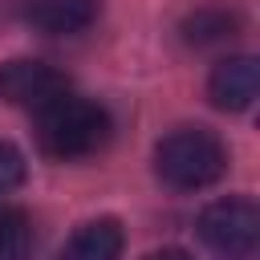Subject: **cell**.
Returning a JSON list of instances; mask_svg holds the SVG:
<instances>
[{"label":"cell","instance_id":"11","mask_svg":"<svg viewBox=\"0 0 260 260\" xmlns=\"http://www.w3.org/2000/svg\"><path fill=\"white\" fill-rule=\"evenodd\" d=\"M146 260H191V256H187L183 248H162V252H150Z\"/></svg>","mask_w":260,"mask_h":260},{"label":"cell","instance_id":"7","mask_svg":"<svg viewBox=\"0 0 260 260\" xmlns=\"http://www.w3.org/2000/svg\"><path fill=\"white\" fill-rule=\"evenodd\" d=\"M122 244L126 236L118 219H89L69 236V244L61 248V260H122Z\"/></svg>","mask_w":260,"mask_h":260},{"label":"cell","instance_id":"6","mask_svg":"<svg viewBox=\"0 0 260 260\" xmlns=\"http://www.w3.org/2000/svg\"><path fill=\"white\" fill-rule=\"evenodd\" d=\"M20 12L37 32L69 37V32H81L93 24L98 0H20Z\"/></svg>","mask_w":260,"mask_h":260},{"label":"cell","instance_id":"1","mask_svg":"<svg viewBox=\"0 0 260 260\" xmlns=\"http://www.w3.org/2000/svg\"><path fill=\"white\" fill-rule=\"evenodd\" d=\"M32 134H37V146L49 154V158H61V162H73V158H89L98 154L110 134H114V122L106 114V106L89 102V98H77L73 89L61 93L57 102H49L45 110L32 114Z\"/></svg>","mask_w":260,"mask_h":260},{"label":"cell","instance_id":"5","mask_svg":"<svg viewBox=\"0 0 260 260\" xmlns=\"http://www.w3.org/2000/svg\"><path fill=\"white\" fill-rule=\"evenodd\" d=\"M256 85H260V73H256L252 57H223L207 77V98H211V106L240 114L256 102Z\"/></svg>","mask_w":260,"mask_h":260},{"label":"cell","instance_id":"10","mask_svg":"<svg viewBox=\"0 0 260 260\" xmlns=\"http://www.w3.org/2000/svg\"><path fill=\"white\" fill-rule=\"evenodd\" d=\"M20 183H24V154H20L12 142L0 138V195L16 191Z\"/></svg>","mask_w":260,"mask_h":260},{"label":"cell","instance_id":"4","mask_svg":"<svg viewBox=\"0 0 260 260\" xmlns=\"http://www.w3.org/2000/svg\"><path fill=\"white\" fill-rule=\"evenodd\" d=\"M61 93H69V77L61 69H53L49 61L37 57H12L0 65V98L8 106L20 110H45L49 102H57Z\"/></svg>","mask_w":260,"mask_h":260},{"label":"cell","instance_id":"9","mask_svg":"<svg viewBox=\"0 0 260 260\" xmlns=\"http://www.w3.org/2000/svg\"><path fill=\"white\" fill-rule=\"evenodd\" d=\"M32 256V219L16 207H0V260Z\"/></svg>","mask_w":260,"mask_h":260},{"label":"cell","instance_id":"8","mask_svg":"<svg viewBox=\"0 0 260 260\" xmlns=\"http://www.w3.org/2000/svg\"><path fill=\"white\" fill-rule=\"evenodd\" d=\"M240 12L236 8H228V4H203V8H195L187 20H183V37H187V45H199V49H207V45H223V41H232L236 32H240Z\"/></svg>","mask_w":260,"mask_h":260},{"label":"cell","instance_id":"3","mask_svg":"<svg viewBox=\"0 0 260 260\" xmlns=\"http://www.w3.org/2000/svg\"><path fill=\"white\" fill-rule=\"evenodd\" d=\"M199 240L219 260H256V252H260V207L248 195L215 199L199 215Z\"/></svg>","mask_w":260,"mask_h":260},{"label":"cell","instance_id":"2","mask_svg":"<svg viewBox=\"0 0 260 260\" xmlns=\"http://www.w3.org/2000/svg\"><path fill=\"white\" fill-rule=\"evenodd\" d=\"M228 171V146L203 126H179L154 146V175L171 191H203Z\"/></svg>","mask_w":260,"mask_h":260}]
</instances>
